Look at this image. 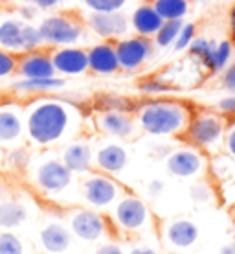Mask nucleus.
<instances>
[{
  "mask_svg": "<svg viewBox=\"0 0 235 254\" xmlns=\"http://www.w3.org/2000/svg\"><path fill=\"white\" fill-rule=\"evenodd\" d=\"M74 126V107L61 100H39L26 113L24 129L37 146H51L68 136Z\"/></svg>",
  "mask_w": 235,
  "mask_h": 254,
  "instance_id": "1",
  "label": "nucleus"
},
{
  "mask_svg": "<svg viewBox=\"0 0 235 254\" xmlns=\"http://www.w3.org/2000/svg\"><path fill=\"white\" fill-rule=\"evenodd\" d=\"M193 109L178 100L154 98L134 109L136 126L153 136H177L184 134Z\"/></svg>",
  "mask_w": 235,
  "mask_h": 254,
  "instance_id": "2",
  "label": "nucleus"
},
{
  "mask_svg": "<svg viewBox=\"0 0 235 254\" xmlns=\"http://www.w3.org/2000/svg\"><path fill=\"white\" fill-rule=\"evenodd\" d=\"M37 28L43 45L48 48L81 46V43H85L89 37L85 19L76 11H50L48 15L41 17Z\"/></svg>",
  "mask_w": 235,
  "mask_h": 254,
  "instance_id": "3",
  "label": "nucleus"
},
{
  "mask_svg": "<svg viewBox=\"0 0 235 254\" xmlns=\"http://www.w3.org/2000/svg\"><path fill=\"white\" fill-rule=\"evenodd\" d=\"M43 39L37 24L26 22L15 9L0 6V48L15 56L43 48Z\"/></svg>",
  "mask_w": 235,
  "mask_h": 254,
  "instance_id": "4",
  "label": "nucleus"
},
{
  "mask_svg": "<svg viewBox=\"0 0 235 254\" xmlns=\"http://www.w3.org/2000/svg\"><path fill=\"white\" fill-rule=\"evenodd\" d=\"M228 118L213 111H198L191 115V120L184 131L188 142L200 149H213L224 142Z\"/></svg>",
  "mask_w": 235,
  "mask_h": 254,
  "instance_id": "5",
  "label": "nucleus"
},
{
  "mask_svg": "<svg viewBox=\"0 0 235 254\" xmlns=\"http://www.w3.org/2000/svg\"><path fill=\"white\" fill-rule=\"evenodd\" d=\"M116 56L120 70L125 72H136L141 66H145L154 56V43L153 39L141 37V35H125L123 39L114 43Z\"/></svg>",
  "mask_w": 235,
  "mask_h": 254,
  "instance_id": "6",
  "label": "nucleus"
},
{
  "mask_svg": "<svg viewBox=\"0 0 235 254\" xmlns=\"http://www.w3.org/2000/svg\"><path fill=\"white\" fill-rule=\"evenodd\" d=\"M83 19L89 33L101 41L116 43L131 33V22L123 11H89Z\"/></svg>",
  "mask_w": 235,
  "mask_h": 254,
  "instance_id": "7",
  "label": "nucleus"
},
{
  "mask_svg": "<svg viewBox=\"0 0 235 254\" xmlns=\"http://www.w3.org/2000/svg\"><path fill=\"white\" fill-rule=\"evenodd\" d=\"M72 175L74 173L63 164V160L57 159H46L45 162L35 168L33 179H35V186L45 193L55 195L64 191L72 183Z\"/></svg>",
  "mask_w": 235,
  "mask_h": 254,
  "instance_id": "8",
  "label": "nucleus"
},
{
  "mask_svg": "<svg viewBox=\"0 0 235 254\" xmlns=\"http://www.w3.org/2000/svg\"><path fill=\"white\" fill-rule=\"evenodd\" d=\"M50 58L53 68L61 76H79L89 72V56L83 46H59L51 48Z\"/></svg>",
  "mask_w": 235,
  "mask_h": 254,
  "instance_id": "9",
  "label": "nucleus"
},
{
  "mask_svg": "<svg viewBox=\"0 0 235 254\" xmlns=\"http://www.w3.org/2000/svg\"><path fill=\"white\" fill-rule=\"evenodd\" d=\"M83 197L85 201L95 208H105L108 204H112L120 195V188L114 181L103 173H95L85 179L81 186Z\"/></svg>",
  "mask_w": 235,
  "mask_h": 254,
  "instance_id": "10",
  "label": "nucleus"
},
{
  "mask_svg": "<svg viewBox=\"0 0 235 254\" xmlns=\"http://www.w3.org/2000/svg\"><path fill=\"white\" fill-rule=\"evenodd\" d=\"M99 131L116 138H131L136 133V120L129 111L121 109H101L95 120Z\"/></svg>",
  "mask_w": 235,
  "mask_h": 254,
  "instance_id": "11",
  "label": "nucleus"
},
{
  "mask_svg": "<svg viewBox=\"0 0 235 254\" xmlns=\"http://www.w3.org/2000/svg\"><path fill=\"white\" fill-rule=\"evenodd\" d=\"M17 76L19 77H51L57 76L50 58V50L37 48V50L20 54L17 61Z\"/></svg>",
  "mask_w": 235,
  "mask_h": 254,
  "instance_id": "12",
  "label": "nucleus"
},
{
  "mask_svg": "<svg viewBox=\"0 0 235 254\" xmlns=\"http://www.w3.org/2000/svg\"><path fill=\"white\" fill-rule=\"evenodd\" d=\"M89 56V70L97 76H110L120 72V63L116 56L114 43L110 41H99L87 48Z\"/></svg>",
  "mask_w": 235,
  "mask_h": 254,
  "instance_id": "13",
  "label": "nucleus"
},
{
  "mask_svg": "<svg viewBox=\"0 0 235 254\" xmlns=\"http://www.w3.org/2000/svg\"><path fill=\"white\" fill-rule=\"evenodd\" d=\"M70 229L77 238H81L85 242H95L105 234L107 221L101 214H97L94 210H77L70 217Z\"/></svg>",
  "mask_w": 235,
  "mask_h": 254,
  "instance_id": "14",
  "label": "nucleus"
},
{
  "mask_svg": "<svg viewBox=\"0 0 235 254\" xmlns=\"http://www.w3.org/2000/svg\"><path fill=\"white\" fill-rule=\"evenodd\" d=\"M165 168L173 177L189 179L202 172L204 159L202 155L195 149H177L167 157Z\"/></svg>",
  "mask_w": 235,
  "mask_h": 254,
  "instance_id": "15",
  "label": "nucleus"
},
{
  "mask_svg": "<svg viewBox=\"0 0 235 254\" xmlns=\"http://www.w3.org/2000/svg\"><path fill=\"white\" fill-rule=\"evenodd\" d=\"M114 216H116V221L120 223L121 229L138 230L149 219V210H147L145 203L140 201L138 197L127 195L118 203Z\"/></svg>",
  "mask_w": 235,
  "mask_h": 254,
  "instance_id": "16",
  "label": "nucleus"
},
{
  "mask_svg": "<svg viewBox=\"0 0 235 254\" xmlns=\"http://www.w3.org/2000/svg\"><path fill=\"white\" fill-rule=\"evenodd\" d=\"M131 22V32L141 37L153 39L154 33L160 30V26L164 24V19L160 17L151 2H143L138 7H134L133 15L129 17Z\"/></svg>",
  "mask_w": 235,
  "mask_h": 254,
  "instance_id": "17",
  "label": "nucleus"
},
{
  "mask_svg": "<svg viewBox=\"0 0 235 254\" xmlns=\"http://www.w3.org/2000/svg\"><path fill=\"white\" fill-rule=\"evenodd\" d=\"M61 160L72 173H87L92 170L94 153L87 142H72L63 149Z\"/></svg>",
  "mask_w": 235,
  "mask_h": 254,
  "instance_id": "18",
  "label": "nucleus"
},
{
  "mask_svg": "<svg viewBox=\"0 0 235 254\" xmlns=\"http://www.w3.org/2000/svg\"><path fill=\"white\" fill-rule=\"evenodd\" d=\"M24 133V122L20 113L15 107L2 105L0 107V144H15L22 138Z\"/></svg>",
  "mask_w": 235,
  "mask_h": 254,
  "instance_id": "19",
  "label": "nucleus"
},
{
  "mask_svg": "<svg viewBox=\"0 0 235 254\" xmlns=\"http://www.w3.org/2000/svg\"><path fill=\"white\" fill-rule=\"evenodd\" d=\"M127 160H129L127 151L121 146H118V144H107V146H103L94 157L95 166L101 172L108 173V175L120 173L127 166Z\"/></svg>",
  "mask_w": 235,
  "mask_h": 254,
  "instance_id": "20",
  "label": "nucleus"
},
{
  "mask_svg": "<svg viewBox=\"0 0 235 254\" xmlns=\"http://www.w3.org/2000/svg\"><path fill=\"white\" fill-rule=\"evenodd\" d=\"M64 79L59 76L51 77H20L19 81L13 83V89L22 94H50L55 90L63 89Z\"/></svg>",
  "mask_w": 235,
  "mask_h": 254,
  "instance_id": "21",
  "label": "nucleus"
},
{
  "mask_svg": "<svg viewBox=\"0 0 235 254\" xmlns=\"http://www.w3.org/2000/svg\"><path fill=\"white\" fill-rule=\"evenodd\" d=\"M165 236L175 247H189V245L197 242L198 229L197 225L189 221V219H177V221L167 225Z\"/></svg>",
  "mask_w": 235,
  "mask_h": 254,
  "instance_id": "22",
  "label": "nucleus"
},
{
  "mask_svg": "<svg viewBox=\"0 0 235 254\" xmlns=\"http://www.w3.org/2000/svg\"><path fill=\"white\" fill-rule=\"evenodd\" d=\"M41 243L48 253H64L70 247V232L59 223H50L41 230Z\"/></svg>",
  "mask_w": 235,
  "mask_h": 254,
  "instance_id": "23",
  "label": "nucleus"
},
{
  "mask_svg": "<svg viewBox=\"0 0 235 254\" xmlns=\"http://www.w3.org/2000/svg\"><path fill=\"white\" fill-rule=\"evenodd\" d=\"M151 4L164 20H184L191 9V0H151Z\"/></svg>",
  "mask_w": 235,
  "mask_h": 254,
  "instance_id": "24",
  "label": "nucleus"
},
{
  "mask_svg": "<svg viewBox=\"0 0 235 254\" xmlns=\"http://www.w3.org/2000/svg\"><path fill=\"white\" fill-rule=\"evenodd\" d=\"M26 217H28V210L20 201L7 199L0 203V227L2 229L19 227L20 223L26 221Z\"/></svg>",
  "mask_w": 235,
  "mask_h": 254,
  "instance_id": "25",
  "label": "nucleus"
},
{
  "mask_svg": "<svg viewBox=\"0 0 235 254\" xmlns=\"http://www.w3.org/2000/svg\"><path fill=\"white\" fill-rule=\"evenodd\" d=\"M217 43L210 41L206 37H195L191 41V45L188 46V54L189 59H195V63L200 64V68L210 70L211 56H213V48Z\"/></svg>",
  "mask_w": 235,
  "mask_h": 254,
  "instance_id": "26",
  "label": "nucleus"
},
{
  "mask_svg": "<svg viewBox=\"0 0 235 254\" xmlns=\"http://www.w3.org/2000/svg\"><path fill=\"white\" fill-rule=\"evenodd\" d=\"M234 59V43L232 41H221L217 43L215 48H213V56H211V63H210V70L211 74H221L228 63Z\"/></svg>",
  "mask_w": 235,
  "mask_h": 254,
  "instance_id": "27",
  "label": "nucleus"
},
{
  "mask_svg": "<svg viewBox=\"0 0 235 254\" xmlns=\"http://www.w3.org/2000/svg\"><path fill=\"white\" fill-rule=\"evenodd\" d=\"M182 24H184V20H164V24L160 26V30L153 37L154 46L156 48H169L175 45Z\"/></svg>",
  "mask_w": 235,
  "mask_h": 254,
  "instance_id": "28",
  "label": "nucleus"
},
{
  "mask_svg": "<svg viewBox=\"0 0 235 254\" xmlns=\"http://www.w3.org/2000/svg\"><path fill=\"white\" fill-rule=\"evenodd\" d=\"M138 90L143 92L147 96H160V94H167L173 90V85L167 79L160 76H149L143 77L138 81Z\"/></svg>",
  "mask_w": 235,
  "mask_h": 254,
  "instance_id": "29",
  "label": "nucleus"
},
{
  "mask_svg": "<svg viewBox=\"0 0 235 254\" xmlns=\"http://www.w3.org/2000/svg\"><path fill=\"white\" fill-rule=\"evenodd\" d=\"M89 11H123L129 0H79Z\"/></svg>",
  "mask_w": 235,
  "mask_h": 254,
  "instance_id": "30",
  "label": "nucleus"
},
{
  "mask_svg": "<svg viewBox=\"0 0 235 254\" xmlns=\"http://www.w3.org/2000/svg\"><path fill=\"white\" fill-rule=\"evenodd\" d=\"M197 37V26L193 22H184L182 28H180V33H178L177 41H175V52H184L188 50V46L191 45V41Z\"/></svg>",
  "mask_w": 235,
  "mask_h": 254,
  "instance_id": "31",
  "label": "nucleus"
},
{
  "mask_svg": "<svg viewBox=\"0 0 235 254\" xmlns=\"http://www.w3.org/2000/svg\"><path fill=\"white\" fill-rule=\"evenodd\" d=\"M17 61H19V56L0 48V79L17 74Z\"/></svg>",
  "mask_w": 235,
  "mask_h": 254,
  "instance_id": "32",
  "label": "nucleus"
},
{
  "mask_svg": "<svg viewBox=\"0 0 235 254\" xmlns=\"http://www.w3.org/2000/svg\"><path fill=\"white\" fill-rule=\"evenodd\" d=\"M0 254H22V242L11 232H0Z\"/></svg>",
  "mask_w": 235,
  "mask_h": 254,
  "instance_id": "33",
  "label": "nucleus"
},
{
  "mask_svg": "<svg viewBox=\"0 0 235 254\" xmlns=\"http://www.w3.org/2000/svg\"><path fill=\"white\" fill-rule=\"evenodd\" d=\"M13 2L15 4H30V6H35L43 13L59 11L66 4V0H13Z\"/></svg>",
  "mask_w": 235,
  "mask_h": 254,
  "instance_id": "34",
  "label": "nucleus"
},
{
  "mask_svg": "<svg viewBox=\"0 0 235 254\" xmlns=\"http://www.w3.org/2000/svg\"><path fill=\"white\" fill-rule=\"evenodd\" d=\"M13 9H15V13L19 15L20 19L26 20V22H32V24L41 20V13H43L41 9H37L35 6H30V4H17Z\"/></svg>",
  "mask_w": 235,
  "mask_h": 254,
  "instance_id": "35",
  "label": "nucleus"
},
{
  "mask_svg": "<svg viewBox=\"0 0 235 254\" xmlns=\"http://www.w3.org/2000/svg\"><path fill=\"white\" fill-rule=\"evenodd\" d=\"M221 85L230 94H235V59H232L228 66L221 72Z\"/></svg>",
  "mask_w": 235,
  "mask_h": 254,
  "instance_id": "36",
  "label": "nucleus"
},
{
  "mask_svg": "<svg viewBox=\"0 0 235 254\" xmlns=\"http://www.w3.org/2000/svg\"><path fill=\"white\" fill-rule=\"evenodd\" d=\"M210 197H211V190L206 185H202V183H200V185H193V188H191V199H193V201L206 203Z\"/></svg>",
  "mask_w": 235,
  "mask_h": 254,
  "instance_id": "37",
  "label": "nucleus"
},
{
  "mask_svg": "<svg viewBox=\"0 0 235 254\" xmlns=\"http://www.w3.org/2000/svg\"><path fill=\"white\" fill-rule=\"evenodd\" d=\"M224 146H226V151H228L232 157H235V120H230L228 127H226Z\"/></svg>",
  "mask_w": 235,
  "mask_h": 254,
  "instance_id": "38",
  "label": "nucleus"
},
{
  "mask_svg": "<svg viewBox=\"0 0 235 254\" xmlns=\"http://www.w3.org/2000/svg\"><path fill=\"white\" fill-rule=\"evenodd\" d=\"M9 162H11L13 168H22V166L26 164V153H24V149H20V147L13 149V151L9 153Z\"/></svg>",
  "mask_w": 235,
  "mask_h": 254,
  "instance_id": "39",
  "label": "nucleus"
},
{
  "mask_svg": "<svg viewBox=\"0 0 235 254\" xmlns=\"http://www.w3.org/2000/svg\"><path fill=\"white\" fill-rule=\"evenodd\" d=\"M228 28H230V41L235 43V4L228 9Z\"/></svg>",
  "mask_w": 235,
  "mask_h": 254,
  "instance_id": "40",
  "label": "nucleus"
},
{
  "mask_svg": "<svg viewBox=\"0 0 235 254\" xmlns=\"http://www.w3.org/2000/svg\"><path fill=\"white\" fill-rule=\"evenodd\" d=\"M95 254H123L121 249L114 243H108V245H101V247L95 251Z\"/></svg>",
  "mask_w": 235,
  "mask_h": 254,
  "instance_id": "41",
  "label": "nucleus"
},
{
  "mask_svg": "<svg viewBox=\"0 0 235 254\" xmlns=\"http://www.w3.org/2000/svg\"><path fill=\"white\" fill-rule=\"evenodd\" d=\"M131 254H158L156 251H153V249L149 247H136L131 251Z\"/></svg>",
  "mask_w": 235,
  "mask_h": 254,
  "instance_id": "42",
  "label": "nucleus"
},
{
  "mask_svg": "<svg viewBox=\"0 0 235 254\" xmlns=\"http://www.w3.org/2000/svg\"><path fill=\"white\" fill-rule=\"evenodd\" d=\"M162 188H164V185H162V183H158V181H154V183H151V186H149V191H151L153 195H158Z\"/></svg>",
  "mask_w": 235,
  "mask_h": 254,
  "instance_id": "43",
  "label": "nucleus"
},
{
  "mask_svg": "<svg viewBox=\"0 0 235 254\" xmlns=\"http://www.w3.org/2000/svg\"><path fill=\"white\" fill-rule=\"evenodd\" d=\"M221 254H235V243H230L221 251Z\"/></svg>",
  "mask_w": 235,
  "mask_h": 254,
  "instance_id": "44",
  "label": "nucleus"
},
{
  "mask_svg": "<svg viewBox=\"0 0 235 254\" xmlns=\"http://www.w3.org/2000/svg\"><path fill=\"white\" fill-rule=\"evenodd\" d=\"M197 2H200V4H208L210 0H197Z\"/></svg>",
  "mask_w": 235,
  "mask_h": 254,
  "instance_id": "45",
  "label": "nucleus"
}]
</instances>
